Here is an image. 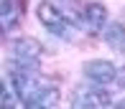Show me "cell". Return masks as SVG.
<instances>
[{
  "instance_id": "cell-1",
  "label": "cell",
  "mask_w": 125,
  "mask_h": 109,
  "mask_svg": "<svg viewBox=\"0 0 125 109\" xmlns=\"http://www.w3.org/2000/svg\"><path fill=\"white\" fill-rule=\"evenodd\" d=\"M38 20H41L54 36H64V38L74 36V28H72L69 18H66L56 5H51V3H41L38 5Z\"/></svg>"
},
{
  "instance_id": "cell-2",
  "label": "cell",
  "mask_w": 125,
  "mask_h": 109,
  "mask_svg": "<svg viewBox=\"0 0 125 109\" xmlns=\"http://www.w3.org/2000/svg\"><path fill=\"white\" fill-rule=\"evenodd\" d=\"M41 43L36 38H18L13 43V59L18 61V66H36L41 59Z\"/></svg>"
},
{
  "instance_id": "cell-3",
  "label": "cell",
  "mask_w": 125,
  "mask_h": 109,
  "mask_svg": "<svg viewBox=\"0 0 125 109\" xmlns=\"http://www.w3.org/2000/svg\"><path fill=\"white\" fill-rule=\"evenodd\" d=\"M115 71H117V68L112 66L110 61H89V64L84 66V76H87L89 81L100 84V86L115 81Z\"/></svg>"
},
{
  "instance_id": "cell-4",
  "label": "cell",
  "mask_w": 125,
  "mask_h": 109,
  "mask_svg": "<svg viewBox=\"0 0 125 109\" xmlns=\"http://www.w3.org/2000/svg\"><path fill=\"white\" fill-rule=\"evenodd\" d=\"M23 18V0H3L0 3V31H13Z\"/></svg>"
},
{
  "instance_id": "cell-5",
  "label": "cell",
  "mask_w": 125,
  "mask_h": 109,
  "mask_svg": "<svg viewBox=\"0 0 125 109\" xmlns=\"http://www.w3.org/2000/svg\"><path fill=\"white\" fill-rule=\"evenodd\" d=\"M107 20V8L100 3H89L87 8H84V23H87L89 31H100L102 25H105Z\"/></svg>"
},
{
  "instance_id": "cell-6",
  "label": "cell",
  "mask_w": 125,
  "mask_h": 109,
  "mask_svg": "<svg viewBox=\"0 0 125 109\" xmlns=\"http://www.w3.org/2000/svg\"><path fill=\"white\" fill-rule=\"evenodd\" d=\"M72 104H74L77 109H82V107H87V109H92V107H107V104H110V96H107L105 91H84V94L74 96Z\"/></svg>"
},
{
  "instance_id": "cell-7",
  "label": "cell",
  "mask_w": 125,
  "mask_h": 109,
  "mask_svg": "<svg viewBox=\"0 0 125 109\" xmlns=\"http://www.w3.org/2000/svg\"><path fill=\"white\" fill-rule=\"evenodd\" d=\"M105 41L112 46L115 51L125 53V25L123 23H112V25L105 28Z\"/></svg>"
},
{
  "instance_id": "cell-8",
  "label": "cell",
  "mask_w": 125,
  "mask_h": 109,
  "mask_svg": "<svg viewBox=\"0 0 125 109\" xmlns=\"http://www.w3.org/2000/svg\"><path fill=\"white\" fill-rule=\"evenodd\" d=\"M54 104H59V91H56L54 86H46L36 99H33L31 107H43V109H46V107H54Z\"/></svg>"
},
{
  "instance_id": "cell-9",
  "label": "cell",
  "mask_w": 125,
  "mask_h": 109,
  "mask_svg": "<svg viewBox=\"0 0 125 109\" xmlns=\"http://www.w3.org/2000/svg\"><path fill=\"white\" fill-rule=\"evenodd\" d=\"M10 104H13V96H10L8 86L0 81V107H10Z\"/></svg>"
},
{
  "instance_id": "cell-10",
  "label": "cell",
  "mask_w": 125,
  "mask_h": 109,
  "mask_svg": "<svg viewBox=\"0 0 125 109\" xmlns=\"http://www.w3.org/2000/svg\"><path fill=\"white\" fill-rule=\"evenodd\" d=\"M115 81L125 89V68H123V71H115Z\"/></svg>"
},
{
  "instance_id": "cell-11",
  "label": "cell",
  "mask_w": 125,
  "mask_h": 109,
  "mask_svg": "<svg viewBox=\"0 0 125 109\" xmlns=\"http://www.w3.org/2000/svg\"><path fill=\"white\" fill-rule=\"evenodd\" d=\"M117 107H120V109H125V99H123V101H120V104H117Z\"/></svg>"
},
{
  "instance_id": "cell-12",
  "label": "cell",
  "mask_w": 125,
  "mask_h": 109,
  "mask_svg": "<svg viewBox=\"0 0 125 109\" xmlns=\"http://www.w3.org/2000/svg\"><path fill=\"white\" fill-rule=\"evenodd\" d=\"M0 3H3V0H0Z\"/></svg>"
}]
</instances>
